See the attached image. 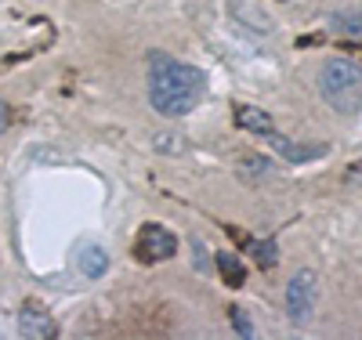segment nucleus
Instances as JSON below:
<instances>
[{"mask_svg":"<svg viewBox=\"0 0 362 340\" xmlns=\"http://www.w3.org/2000/svg\"><path fill=\"white\" fill-rule=\"evenodd\" d=\"M341 29H348V33H355V37H362V11L358 15H337L334 18Z\"/></svg>","mask_w":362,"mask_h":340,"instance_id":"nucleus-14","label":"nucleus"},{"mask_svg":"<svg viewBox=\"0 0 362 340\" xmlns=\"http://www.w3.org/2000/svg\"><path fill=\"white\" fill-rule=\"evenodd\" d=\"M228 11H232L235 18H243V22H250L254 29H272V22H268L264 15L257 18V15H254V8H250V4H243V0H228Z\"/></svg>","mask_w":362,"mask_h":340,"instance_id":"nucleus-11","label":"nucleus"},{"mask_svg":"<svg viewBox=\"0 0 362 340\" xmlns=\"http://www.w3.org/2000/svg\"><path fill=\"white\" fill-rule=\"evenodd\" d=\"M76 271L83 275V279H102V275L109 271V254L102 250V246L87 242L83 250L76 254Z\"/></svg>","mask_w":362,"mask_h":340,"instance_id":"nucleus-7","label":"nucleus"},{"mask_svg":"<svg viewBox=\"0 0 362 340\" xmlns=\"http://www.w3.org/2000/svg\"><path fill=\"white\" fill-rule=\"evenodd\" d=\"M268 145L279 152L283 160H290V163H312V160H319L322 156V145H300V141H290V138H279L276 131L268 134Z\"/></svg>","mask_w":362,"mask_h":340,"instance_id":"nucleus-6","label":"nucleus"},{"mask_svg":"<svg viewBox=\"0 0 362 340\" xmlns=\"http://www.w3.org/2000/svg\"><path fill=\"white\" fill-rule=\"evenodd\" d=\"M315 300H319V283H315V271L300 268L293 279L286 283V315L290 322L305 326L315 315Z\"/></svg>","mask_w":362,"mask_h":340,"instance_id":"nucleus-3","label":"nucleus"},{"mask_svg":"<svg viewBox=\"0 0 362 340\" xmlns=\"http://www.w3.org/2000/svg\"><path fill=\"white\" fill-rule=\"evenodd\" d=\"M203 73L189 61H174L167 54H153V66H148V102L153 109L167 119L185 116L199 105L203 98Z\"/></svg>","mask_w":362,"mask_h":340,"instance_id":"nucleus-1","label":"nucleus"},{"mask_svg":"<svg viewBox=\"0 0 362 340\" xmlns=\"http://www.w3.org/2000/svg\"><path fill=\"white\" fill-rule=\"evenodd\" d=\"M153 145H156L160 156H181V152L189 148V141H185V138H181V134H170V131L156 134V138H153Z\"/></svg>","mask_w":362,"mask_h":340,"instance_id":"nucleus-10","label":"nucleus"},{"mask_svg":"<svg viewBox=\"0 0 362 340\" xmlns=\"http://www.w3.org/2000/svg\"><path fill=\"white\" fill-rule=\"evenodd\" d=\"M192 254H196V268H199V271H210V257H206L203 239H192Z\"/></svg>","mask_w":362,"mask_h":340,"instance_id":"nucleus-15","label":"nucleus"},{"mask_svg":"<svg viewBox=\"0 0 362 340\" xmlns=\"http://www.w3.org/2000/svg\"><path fill=\"white\" fill-rule=\"evenodd\" d=\"M228 319H232L235 333L243 336V340H250V336H254V322L247 319V312H243V307H232V312H228Z\"/></svg>","mask_w":362,"mask_h":340,"instance_id":"nucleus-12","label":"nucleus"},{"mask_svg":"<svg viewBox=\"0 0 362 340\" xmlns=\"http://www.w3.org/2000/svg\"><path fill=\"white\" fill-rule=\"evenodd\" d=\"M214 264H218V271H221V283L225 286H232V290H239V286H243L247 283V268H243V261H239L235 254H218L214 257Z\"/></svg>","mask_w":362,"mask_h":340,"instance_id":"nucleus-9","label":"nucleus"},{"mask_svg":"<svg viewBox=\"0 0 362 340\" xmlns=\"http://www.w3.org/2000/svg\"><path fill=\"white\" fill-rule=\"evenodd\" d=\"M254 254H257V261H261L264 268H272V264H276V257H279V254H276V242H272V239H264Z\"/></svg>","mask_w":362,"mask_h":340,"instance_id":"nucleus-13","label":"nucleus"},{"mask_svg":"<svg viewBox=\"0 0 362 340\" xmlns=\"http://www.w3.org/2000/svg\"><path fill=\"white\" fill-rule=\"evenodd\" d=\"M319 95L341 116L355 112L362 105V66L351 58H329L319 73Z\"/></svg>","mask_w":362,"mask_h":340,"instance_id":"nucleus-2","label":"nucleus"},{"mask_svg":"<svg viewBox=\"0 0 362 340\" xmlns=\"http://www.w3.org/2000/svg\"><path fill=\"white\" fill-rule=\"evenodd\" d=\"M11 127V105L4 102V98H0V134H4Z\"/></svg>","mask_w":362,"mask_h":340,"instance_id":"nucleus-16","label":"nucleus"},{"mask_svg":"<svg viewBox=\"0 0 362 340\" xmlns=\"http://www.w3.org/2000/svg\"><path fill=\"white\" fill-rule=\"evenodd\" d=\"M18 333L29 336V340H54L58 336V322L37 304H25L18 312Z\"/></svg>","mask_w":362,"mask_h":340,"instance_id":"nucleus-5","label":"nucleus"},{"mask_svg":"<svg viewBox=\"0 0 362 340\" xmlns=\"http://www.w3.org/2000/svg\"><path fill=\"white\" fill-rule=\"evenodd\" d=\"M177 254V239L170 228L163 225H141L138 232V261L145 264H160V261H170Z\"/></svg>","mask_w":362,"mask_h":340,"instance_id":"nucleus-4","label":"nucleus"},{"mask_svg":"<svg viewBox=\"0 0 362 340\" xmlns=\"http://www.w3.org/2000/svg\"><path fill=\"white\" fill-rule=\"evenodd\" d=\"M235 123H239L243 131H250V134H261V138H268L272 131H276L272 116H268L264 109H254V105H239V109H235Z\"/></svg>","mask_w":362,"mask_h":340,"instance_id":"nucleus-8","label":"nucleus"}]
</instances>
